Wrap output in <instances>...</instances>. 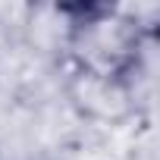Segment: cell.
<instances>
[{"label":"cell","mask_w":160,"mask_h":160,"mask_svg":"<svg viewBox=\"0 0 160 160\" xmlns=\"http://www.w3.org/2000/svg\"><path fill=\"white\" fill-rule=\"evenodd\" d=\"M72 104L82 110L85 119L98 126H119L132 113V91L122 85V78L98 75V72H78L69 85Z\"/></svg>","instance_id":"cell-1"}]
</instances>
